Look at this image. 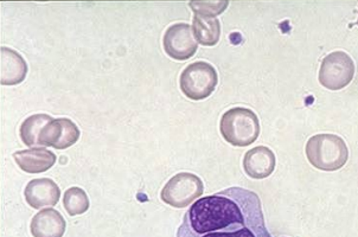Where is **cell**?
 Segmentation results:
<instances>
[{
    "instance_id": "6da1fadb",
    "label": "cell",
    "mask_w": 358,
    "mask_h": 237,
    "mask_svg": "<svg viewBox=\"0 0 358 237\" xmlns=\"http://www.w3.org/2000/svg\"><path fill=\"white\" fill-rule=\"evenodd\" d=\"M177 237H272L255 192L229 187L196 201L184 215Z\"/></svg>"
},
{
    "instance_id": "7a4b0ae2",
    "label": "cell",
    "mask_w": 358,
    "mask_h": 237,
    "mask_svg": "<svg viewBox=\"0 0 358 237\" xmlns=\"http://www.w3.org/2000/svg\"><path fill=\"white\" fill-rule=\"evenodd\" d=\"M306 157L312 166L327 172L337 171L349 159V150L345 141L336 134H317L306 144Z\"/></svg>"
},
{
    "instance_id": "3957f363",
    "label": "cell",
    "mask_w": 358,
    "mask_h": 237,
    "mask_svg": "<svg viewBox=\"0 0 358 237\" xmlns=\"http://www.w3.org/2000/svg\"><path fill=\"white\" fill-rule=\"evenodd\" d=\"M220 129L228 144L245 148L259 138L260 122L252 109L236 107L223 114Z\"/></svg>"
},
{
    "instance_id": "277c9868",
    "label": "cell",
    "mask_w": 358,
    "mask_h": 237,
    "mask_svg": "<svg viewBox=\"0 0 358 237\" xmlns=\"http://www.w3.org/2000/svg\"><path fill=\"white\" fill-rule=\"evenodd\" d=\"M179 85L182 92L191 100H204L214 93L217 86V73L209 63H192L180 75Z\"/></svg>"
},
{
    "instance_id": "5b68a950",
    "label": "cell",
    "mask_w": 358,
    "mask_h": 237,
    "mask_svg": "<svg viewBox=\"0 0 358 237\" xmlns=\"http://www.w3.org/2000/svg\"><path fill=\"white\" fill-rule=\"evenodd\" d=\"M204 192L202 179L189 172L172 177L160 194L162 201L173 208H187Z\"/></svg>"
},
{
    "instance_id": "8992f818",
    "label": "cell",
    "mask_w": 358,
    "mask_h": 237,
    "mask_svg": "<svg viewBox=\"0 0 358 237\" xmlns=\"http://www.w3.org/2000/svg\"><path fill=\"white\" fill-rule=\"evenodd\" d=\"M355 63L347 52L335 51L323 59L320 69V82L327 89L339 90L352 81Z\"/></svg>"
},
{
    "instance_id": "52a82bcc",
    "label": "cell",
    "mask_w": 358,
    "mask_h": 237,
    "mask_svg": "<svg viewBox=\"0 0 358 237\" xmlns=\"http://www.w3.org/2000/svg\"><path fill=\"white\" fill-rule=\"evenodd\" d=\"M164 50L177 61L191 59L199 49V42L189 24H173L169 27L163 38Z\"/></svg>"
},
{
    "instance_id": "ba28073f",
    "label": "cell",
    "mask_w": 358,
    "mask_h": 237,
    "mask_svg": "<svg viewBox=\"0 0 358 237\" xmlns=\"http://www.w3.org/2000/svg\"><path fill=\"white\" fill-rule=\"evenodd\" d=\"M80 134L81 133L78 126L69 119H54L42 129L38 145L56 150H66L78 141Z\"/></svg>"
},
{
    "instance_id": "9c48e42d",
    "label": "cell",
    "mask_w": 358,
    "mask_h": 237,
    "mask_svg": "<svg viewBox=\"0 0 358 237\" xmlns=\"http://www.w3.org/2000/svg\"><path fill=\"white\" fill-rule=\"evenodd\" d=\"M24 196L27 204L38 210L45 206H56L61 197V190L51 179H32L25 187Z\"/></svg>"
},
{
    "instance_id": "30bf717a",
    "label": "cell",
    "mask_w": 358,
    "mask_h": 237,
    "mask_svg": "<svg viewBox=\"0 0 358 237\" xmlns=\"http://www.w3.org/2000/svg\"><path fill=\"white\" fill-rule=\"evenodd\" d=\"M243 168L250 178H267L275 168V156L272 150L266 146L252 148L245 153Z\"/></svg>"
},
{
    "instance_id": "8fae6325",
    "label": "cell",
    "mask_w": 358,
    "mask_h": 237,
    "mask_svg": "<svg viewBox=\"0 0 358 237\" xmlns=\"http://www.w3.org/2000/svg\"><path fill=\"white\" fill-rule=\"evenodd\" d=\"M0 82L3 86H16L27 76V66L23 57L10 48H1Z\"/></svg>"
},
{
    "instance_id": "7c38bea8",
    "label": "cell",
    "mask_w": 358,
    "mask_h": 237,
    "mask_svg": "<svg viewBox=\"0 0 358 237\" xmlns=\"http://www.w3.org/2000/svg\"><path fill=\"white\" fill-rule=\"evenodd\" d=\"M17 165L27 173H42L50 170L56 163V156L45 148H31L13 153Z\"/></svg>"
},
{
    "instance_id": "4fadbf2b",
    "label": "cell",
    "mask_w": 358,
    "mask_h": 237,
    "mask_svg": "<svg viewBox=\"0 0 358 237\" xmlns=\"http://www.w3.org/2000/svg\"><path fill=\"white\" fill-rule=\"evenodd\" d=\"M66 227V221L59 211L44 209L32 218L30 229L34 237H62Z\"/></svg>"
},
{
    "instance_id": "5bb4252c",
    "label": "cell",
    "mask_w": 358,
    "mask_h": 237,
    "mask_svg": "<svg viewBox=\"0 0 358 237\" xmlns=\"http://www.w3.org/2000/svg\"><path fill=\"white\" fill-rule=\"evenodd\" d=\"M192 30L199 44L204 47H214L220 41L221 23L217 18L195 15L192 20Z\"/></svg>"
},
{
    "instance_id": "9a60e30c",
    "label": "cell",
    "mask_w": 358,
    "mask_h": 237,
    "mask_svg": "<svg viewBox=\"0 0 358 237\" xmlns=\"http://www.w3.org/2000/svg\"><path fill=\"white\" fill-rule=\"evenodd\" d=\"M54 120L50 115L48 114H35L31 117H27L23 121L20 126V138L24 144L27 146H37L38 145L39 134L50 121Z\"/></svg>"
},
{
    "instance_id": "2e32d148",
    "label": "cell",
    "mask_w": 358,
    "mask_h": 237,
    "mask_svg": "<svg viewBox=\"0 0 358 237\" xmlns=\"http://www.w3.org/2000/svg\"><path fill=\"white\" fill-rule=\"evenodd\" d=\"M63 206L71 216H78L90 209V199L81 187H71L64 192Z\"/></svg>"
},
{
    "instance_id": "e0dca14e",
    "label": "cell",
    "mask_w": 358,
    "mask_h": 237,
    "mask_svg": "<svg viewBox=\"0 0 358 237\" xmlns=\"http://www.w3.org/2000/svg\"><path fill=\"white\" fill-rule=\"evenodd\" d=\"M229 5V1H191L189 6H190L195 15H199V16L215 17L221 15Z\"/></svg>"
},
{
    "instance_id": "ac0fdd59",
    "label": "cell",
    "mask_w": 358,
    "mask_h": 237,
    "mask_svg": "<svg viewBox=\"0 0 358 237\" xmlns=\"http://www.w3.org/2000/svg\"><path fill=\"white\" fill-rule=\"evenodd\" d=\"M357 24H358V20H357Z\"/></svg>"
}]
</instances>
